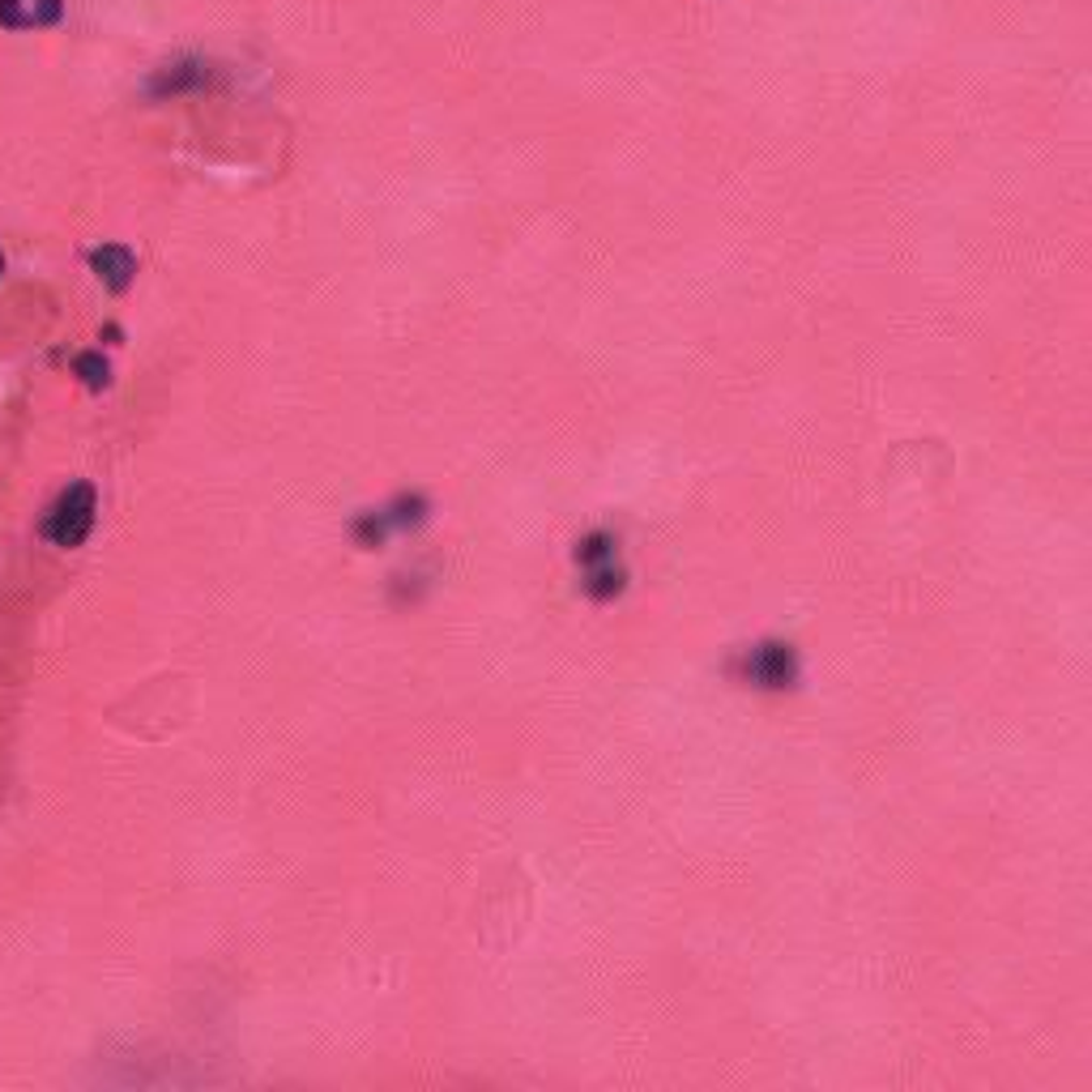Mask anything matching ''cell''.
Wrapping results in <instances>:
<instances>
[{"instance_id":"5b68a950","label":"cell","mask_w":1092,"mask_h":1092,"mask_svg":"<svg viewBox=\"0 0 1092 1092\" xmlns=\"http://www.w3.org/2000/svg\"><path fill=\"white\" fill-rule=\"evenodd\" d=\"M585 589H589L594 598H615V594L624 589V572H619L611 559H606V564H594V568H589Z\"/></svg>"},{"instance_id":"7a4b0ae2","label":"cell","mask_w":1092,"mask_h":1092,"mask_svg":"<svg viewBox=\"0 0 1092 1092\" xmlns=\"http://www.w3.org/2000/svg\"><path fill=\"white\" fill-rule=\"evenodd\" d=\"M747 679L755 683V688H789L794 679H798V658H794V649L789 645H759V649H751V658H747Z\"/></svg>"},{"instance_id":"9c48e42d","label":"cell","mask_w":1092,"mask_h":1092,"mask_svg":"<svg viewBox=\"0 0 1092 1092\" xmlns=\"http://www.w3.org/2000/svg\"><path fill=\"white\" fill-rule=\"evenodd\" d=\"M60 13H64V4H60V0H34V9H30V26H56V21H60Z\"/></svg>"},{"instance_id":"30bf717a","label":"cell","mask_w":1092,"mask_h":1092,"mask_svg":"<svg viewBox=\"0 0 1092 1092\" xmlns=\"http://www.w3.org/2000/svg\"><path fill=\"white\" fill-rule=\"evenodd\" d=\"M0 274H4V257H0Z\"/></svg>"},{"instance_id":"ba28073f","label":"cell","mask_w":1092,"mask_h":1092,"mask_svg":"<svg viewBox=\"0 0 1092 1092\" xmlns=\"http://www.w3.org/2000/svg\"><path fill=\"white\" fill-rule=\"evenodd\" d=\"M0 26H9V30L30 26V9H26V0H0Z\"/></svg>"},{"instance_id":"52a82bcc","label":"cell","mask_w":1092,"mask_h":1092,"mask_svg":"<svg viewBox=\"0 0 1092 1092\" xmlns=\"http://www.w3.org/2000/svg\"><path fill=\"white\" fill-rule=\"evenodd\" d=\"M615 555V538L611 534H589L585 542H581V551H576V559L585 564V568H594V564H606Z\"/></svg>"},{"instance_id":"277c9868","label":"cell","mask_w":1092,"mask_h":1092,"mask_svg":"<svg viewBox=\"0 0 1092 1092\" xmlns=\"http://www.w3.org/2000/svg\"><path fill=\"white\" fill-rule=\"evenodd\" d=\"M205 77H210V68L201 64V60H180V64H167L158 77H154V94H184V90H197V86H205Z\"/></svg>"},{"instance_id":"6da1fadb","label":"cell","mask_w":1092,"mask_h":1092,"mask_svg":"<svg viewBox=\"0 0 1092 1092\" xmlns=\"http://www.w3.org/2000/svg\"><path fill=\"white\" fill-rule=\"evenodd\" d=\"M90 529H94V491H90L86 482H73V487L51 504V512H47V521H43V534H47V542H56V547H81Z\"/></svg>"},{"instance_id":"3957f363","label":"cell","mask_w":1092,"mask_h":1092,"mask_svg":"<svg viewBox=\"0 0 1092 1092\" xmlns=\"http://www.w3.org/2000/svg\"><path fill=\"white\" fill-rule=\"evenodd\" d=\"M90 270H94V274H98V282H107L111 291H124V287L133 282V274H137V261H133V252H128V248L107 244V248H98V252L90 257Z\"/></svg>"},{"instance_id":"8992f818","label":"cell","mask_w":1092,"mask_h":1092,"mask_svg":"<svg viewBox=\"0 0 1092 1092\" xmlns=\"http://www.w3.org/2000/svg\"><path fill=\"white\" fill-rule=\"evenodd\" d=\"M73 371L81 375V384H86V388H107V380H111V367H107V359H103L98 351L77 355V359H73Z\"/></svg>"}]
</instances>
